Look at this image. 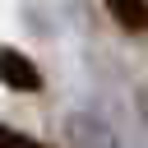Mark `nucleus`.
<instances>
[{
	"instance_id": "20e7f679",
	"label": "nucleus",
	"mask_w": 148,
	"mask_h": 148,
	"mask_svg": "<svg viewBox=\"0 0 148 148\" xmlns=\"http://www.w3.org/2000/svg\"><path fill=\"white\" fill-rule=\"evenodd\" d=\"M0 148H42V139H32V134H23V130L0 120Z\"/></svg>"
},
{
	"instance_id": "f257e3e1",
	"label": "nucleus",
	"mask_w": 148,
	"mask_h": 148,
	"mask_svg": "<svg viewBox=\"0 0 148 148\" xmlns=\"http://www.w3.org/2000/svg\"><path fill=\"white\" fill-rule=\"evenodd\" d=\"M65 143L69 148H125L116 125L97 111H69L65 116Z\"/></svg>"
},
{
	"instance_id": "f03ea898",
	"label": "nucleus",
	"mask_w": 148,
	"mask_h": 148,
	"mask_svg": "<svg viewBox=\"0 0 148 148\" xmlns=\"http://www.w3.org/2000/svg\"><path fill=\"white\" fill-rule=\"evenodd\" d=\"M0 79L14 92H37L42 88V69L32 65V56H23L18 46H0Z\"/></svg>"
},
{
	"instance_id": "39448f33",
	"label": "nucleus",
	"mask_w": 148,
	"mask_h": 148,
	"mask_svg": "<svg viewBox=\"0 0 148 148\" xmlns=\"http://www.w3.org/2000/svg\"><path fill=\"white\" fill-rule=\"evenodd\" d=\"M134 106H139V120L148 125V83H139V92H134Z\"/></svg>"
},
{
	"instance_id": "7ed1b4c3",
	"label": "nucleus",
	"mask_w": 148,
	"mask_h": 148,
	"mask_svg": "<svg viewBox=\"0 0 148 148\" xmlns=\"http://www.w3.org/2000/svg\"><path fill=\"white\" fill-rule=\"evenodd\" d=\"M111 18L125 23L130 32H143L148 28V5H130V0H111Z\"/></svg>"
}]
</instances>
